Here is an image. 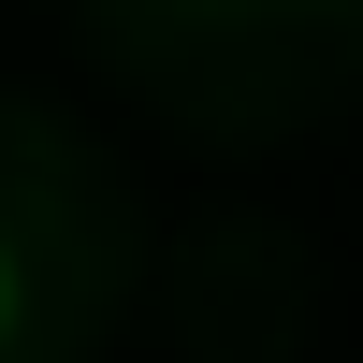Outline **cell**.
I'll use <instances>...</instances> for the list:
<instances>
[{
  "mask_svg": "<svg viewBox=\"0 0 363 363\" xmlns=\"http://www.w3.org/2000/svg\"><path fill=\"white\" fill-rule=\"evenodd\" d=\"M15 320H29V277H15V247H0V349H15Z\"/></svg>",
  "mask_w": 363,
  "mask_h": 363,
  "instance_id": "obj_1",
  "label": "cell"
}]
</instances>
